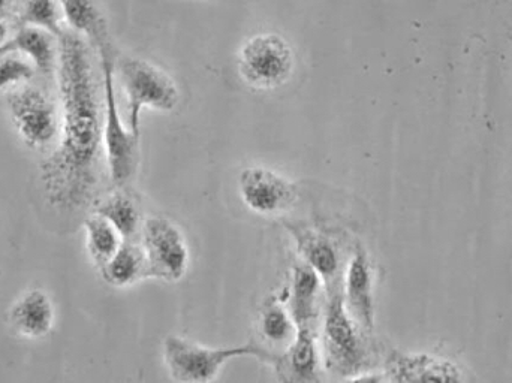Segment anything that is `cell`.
<instances>
[{"label":"cell","mask_w":512,"mask_h":383,"mask_svg":"<svg viewBox=\"0 0 512 383\" xmlns=\"http://www.w3.org/2000/svg\"><path fill=\"white\" fill-rule=\"evenodd\" d=\"M120 83L128 99L129 129L140 135V116L144 108L173 111L179 105L180 90L176 81L164 69L140 57L122 56L117 59Z\"/></svg>","instance_id":"4"},{"label":"cell","mask_w":512,"mask_h":383,"mask_svg":"<svg viewBox=\"0 0 512 383\" xmlns=\"http://www.w3.org/2000/svg\"><path fill=\"white\" fill-rule=\"evenodd\" d=\"M297 243L298 252L303 256L304 264L318 273L328 292L339 289L340 255L336 244L312 229L285 223Z\"/></svg>","instance_id":"12"},{"label":"cell","mask_w":512,"mask_h":383,"mask_svg":"<svg viewBox=\"0 0 512 383\" xmlns=\"http://www.w3.org/2000/svg\"><path fill=\"white\" fill-rule=\"evenodd\" d=\"M95 213L107 219L119 231L123 240H134L140 234L144 222L137 198L123 191L113 192L99 201Z\"/></svg>","instance_id":"19"},{"label":"cell","mask_w":512,"mask_h":383,"mask_svg":"<svg viewBox=\"0 0 512 383\" xmlns=\"http://www.w3.org/2000/svg\"><path fill=\"white\" fill-rule=\"evenodd\" d=\"M456 367L429 357L391 354L387 360L388 381H459Z\"/></svg>","instance_id":"15"},{"label":"cell","mask_w":512,"mask_h":383,"mask_svg":"<svg viewBox=\"0 0 512 383\" xmlns=\"http://www.w3.org/2000/svg\"><path fill=\"white\" fill-rule=\"evenodd\" d=\"M54 307L47 292L30 289L24 292L8 313V321L18 336L44 339L54 327Z\"/></svg>","instance_id":"13"},{"label":"cell","mask_w":512,"mask_h":383,"mask_svg":"<svg viewBox=\"0 0 512 383\" xmlns=\"http://www.w3.org/2000/svg\"><path fill=\"white\" fill-rule=\"evenodd\" d=\"M12 123L30 149L44 150L59 135L56 107L44 90L23 86L6 96Z\"/></svg>","instance_id":"8"},{"label":"cell","mask_w":512,"mask_h":383,"mask_svg":"<svg viewBox=\"0 0 512 383\" xmlns=\"http://www.w3.org/2000/svg\"><path fill=\"white\" fill-rule=\"evenodd\" d=\"M239 192L246 207L261 216H279L297 199V189L291 182L264 167L243 170Z\"/></svg>","instance_id":"9"},{"label":"cell","mask_w":512,"mask_h":383,"mask_svg":"<svg viewBox=\"0 0 512 383\" xmlns=\"http://www.w3.org/2000/svg\"><path fill=\"white\" fill-rule=\"evenodd\" d=\"M84 228L90 258L101 268L119 249L122 235L107 219L96 213L84 220Z\"/></svg>","instance_id":"20"},{"label":"cell","mask_w":512,"mask_h":383,"mask_svg":"<svg viewBox=\"0 0 512 383\" xmlns=\"http://www.w3.org/2000/svg\"><path fill=\"white\" fill-rule=\"evenodd\" d=\"M72 32L86 36L96 48L111 44L107 20L95 0H57Z\"/></svg>","instance_id":"18"},{"label":"cell","mask_w":512,"mask_h":383,"mask_svg":"<svg viewBox=\"0 0 512 383\" xmlns=\"http://www.w3.org/2000/svg\"><path fill=\"white\" fill-rule=\"evenodd\" d=\"M346 310L358 327L372 333L375 327V298H373V271L369 255L357 247L348 264L345 288L342 289Z\"/></svg>","instance_id":"10"},{"label":"cell","mask_w":512,"mask_h":383,"mask_svg":"<svg viewBox=\"0 0 512 383\" xmlns=\"http://www.w3.org/2000/svg\"><path fill=\"white\" fill-rule=\"evenodd\" d=\"M33 69L18 57L0 56V90L30 80Z\"/></svg>","instance_id":"23"},{"label":"cell","mask_w":512,"mask_h":383,"mask_svg":"<svg viewBox=\"0 0 512 383\" xmlns=\"http://www.w3.org/2000/svg\"><path fill=\"white\" fill-rule=\"evenodd\" d=\"M9 29L5 23H3L2 18H0V45L8 39Z\"/></svg>","instance_id":"24"},{"label":"cell","mask_w":512,"mask_h":383,"mask_svg":"<svg viewBox=\"0 0 512 383\" xmlns=\"http://www.w3.org/2000/svg\"><path fill=\"white\" fill-rule=\"evenodd\" d=\"M321 277L307 264L295 265L292 271L289 312L297 327H312L316 318Z\"/></svg>","instance_id":"17"},{"label":"cell","mask_w":512,"mask_h":383,"mask_svg":"<svg viewBox=\"0 0 512 383\" xmlns=\"http://www.w3.org/2000/svg\"><path fill=\"white\" fill-rule=\"evenodd\" d=\"M104 86V149L111 182L123 188L134 179L138 168L140 135L126 129L117 107L114 71L116 57L111 44L98 48Z\"/></svg>","instance_id":"3"},{"label":"cell","mask_w":512,"mask_h":383,"mask_svg":"<svg viewBox=\"0 0 512 383\" xmlns=\"http://www.w3.org/2000/svg\"><path fill=\"white\" fill-rule=\"evenodd\" d=\"M102 279L114 288H126L149 277L143 247L134 240H123L117 252L99 268Z\"/></svg>","instance_id":"16"},{"label":"cell","mask_w":512,"mask_h":383,"mask_svg":"<svg viewBox=\"0 0 512 383\" xmlns=\"http://www.w3.org/2000/svg\"><path fill=\"white\" fill-rule=\"evenodd\" d=\"M62 11L57 0H26L20 12L21 26H35L47 30L51 35H63Z\"/></svg>","instance_id":"22"},{"label":"cell","mask_w":512,"mask_h":383,"mask_svg":"<svg viewBox=\"0 0 512 383\" xmlns=\"http://www.w3.org/2000/svg\"><path fill=\"white\" fill-rule=\"evenodd\" d=\"M366 331L355 324L343 301L342 288L328 292L325 306L324 355L328 372L345 381L363 375L370 367V351L364 339Z\"/></svg>","instance_id":"2"},{"label":"cell","mask_w":512,"mask_h":383,"mask_svg":"<svg viewBox=\"0 0 512 383\" xmlns=\"http://www.w3.org/2000/svg\"><path fill=\"white\" fill-rule=\"evenodd\" d=\"M291 44L277 33H258L242 45L237 57L240 77L248 86L271 90L282 86L294 71Z\"/></svg>","instance_id":"6"},{"label":"cell","mask_w":512,"mask_h":383,"mask_svg":"<svg viewBox=\"0 0 512 383\" xmlns=\"http://www.w3.org/2000/svg\"><path fill=\"white\" fill-rule=\"evenodd\" d=\"M9 0H0V18L5 17L6 9H8Z\"/></svg>","instance_id":"25"},{"label":"cell","mask_w":512,"mask_h":383,"mask_svg":"<svg viewBox=\"0 0 512 383\" xmlns=\"http://www.w3.org/2000/svg\"><path fill=\"white\" fill-rule=\"evenodd\" d=\"M259 333L271 345L288 348L294 340L297 328L291 312H286L282 304L273 300L265 304L259 316Z\"/></svg>","instance_id":"21"},{"label":"cell","mask_w":512,"mask_h":383,"mask_svg":"<svg viewBox=\"0 0 512 383\" xmlns=\"http://www.w3.org/2000/svg\"><path fill=\"white\" fill-rule=\"evenodd\" d=\"M140 235L149 277L165 282L183 279L188 270L189 250L179 226L167 217L152 216L144 220Z\"/></svg>","instance_id":"7"},{"label":"cell","mask_w":512,"mask_h":383,"mask_svg":"<svg viewBox=\"0 0 512 383\" xmlns=\"http://www.w3.org/2000/svg\"><path fill=\"white\" fill-rule=\"evenodd\" d=\"M267 349L254 343L227 348H207L179 336H168L162 346V357L173 381L207 383L215 381L221 370L237 358L254 357L264 360Z\"/></svg>","instance_id":"5"},{"label":"cell","mask_w":512,"mask_h":383,"mask_svg":"<svg viewBox=\"0 0 512 383\" xmlns=\"http://www.w3.org/2000/svg\"><path fill=\"white\" fill-rule=\"evenodd\" d=\"M264 363L276 370L282 382H319V357L312 327H297L294 340L282 354L267 351Z\"/></svg>","instance_id":"11"},{"label":"cell","mask_w":512,"mask_h":383,"mask_svg":"<svg viewBox=\"0 0 512 383\" xmlns=\"http://www.w3.org/2000/svg\"><path fill=\"white\" fill-rule=\"evenodd\" d=\"M9 53H21L29 57L42 74L53 72L57 62L53 35L35 26H21L11 39H6L0 45V56Z\"/></svg>","instance_id":"14"},{"label":"cell","mask_w":512,"mask_h":383,"mask_svg":"<svg viewBox=\"0 0 512 383\" xmlns=\"http://www.w3.org/2000/svg\"><path fill=\"white\" fill-rule=\"evenodd\" d=\"M59 39L62 122L59 143L42 162L41 183L51 207L77 211L89 205L98 186L104 113L86 41L72 30Z\"/></svg>","instance_id":"1"}]
</instances>
